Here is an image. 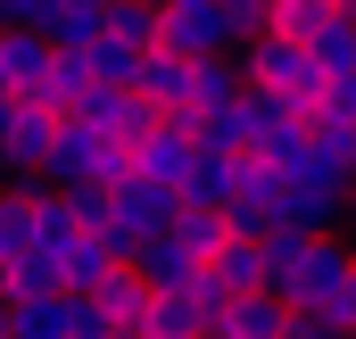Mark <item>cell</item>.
<instances>
[{"label": "cell", "instance_id": "52a82bcc", "mask_svg": "<svg viewBox=\"0 0 356 339\" xmlns=\"http://www.w3.org/2000/svg\"><path fill=\"white\" fill-rule=\"evenodd\" d=\"M91 306H99V323L116 339H141V315H149V281L133 273V265H116L99 290H91Z\"/></svg>", "mask_w": 356, "mask_h": 339}, {"label": "cell", "instance_id": "8fae6325", "mask_svg": "<svg viewBox=\"0 0 356 339\" xmlns=\"http://www.w3.org/2000/svg\"><path fill=\"white\" fill-rule=\"evenodd\" d=\"M282 182H290V190H356V182H348V158H332V149H315V141H298V158H290Z\"/></svg>", "mask_w": 356, "mask_h": 339}, {"label": "cell", "instance_id": "277c9868", "mask_svg": "<svg viewBox=\"0 0 356 339\" xmlns=\"http://www.w3.org/2000/svg\"><path fill=\"white\" fill-rule=\"evenodd\" d=\"M116 182H124V149L83 124H58L50 158H42V190H116Z\"/></svg>", "mask_w": 356, "mask_h": 339}, {"label": "cell", "instance_id": "30bf717a", "mask_svg": "<svg viewBox=\"0 0 356 339\" xmlns=\"http://www.w3.org/2000/svg\"><path fill=\"white\" fill-rule=\"evenodd\" d=\"M42 67H50V50L33 33H0V91L8 99H25V91L42 83Z\"/></svg>", "mask_w": 356, "mask_h": 339}, {"label": "cell", "instance_id": "8992f818", "mask_svg": "<svg viewBox=\"0 0 356 339\" xmlns=\"http://www.w3.org/2000/svg\"><path fill=\"white\" fill-rule=\"evenodd\" d=\"M50 141H58V116H42V108L8 99V124H0V166H8V182H17V190H33V182H42Z\"/></svg>", "mask_w": 356, "mask_h": 339}, {"label": "cell", "instance_id": "5b68a950", "mask_svg": "<svg viewBox=\"0 0 356 339\" xmlns=\"http://www.w3.org/2000/svg\"><path fill=\"white\" fill-rule=\"evenodd\" d=\"M182 174H191V124H158V133H141V141L124 149V182H141V190H158V199H175Z\"/></svg>", "mask_w": 356, "mask_h": 339}, {"label": "cell", "instance_id": "6da1fadb", "mask_svg": "<svg viewBox=\"0 0 356 339\" xmlns=\"http://www.w3.org/2000/svg\"><path fill=\"white\" fill-rule=\"evenodd\" d=\"M266 8L257 0H158V50L166 58H232L241 42H257Z\"/></svg>", "mask_w": 356, "mask_h": 339}, {"label": "cell", "instance_id": "ba28073f", "mask_svg": "<svg viewBox=\"0 0 356 339\" xmlns=\"http://www.w3.org/2000/svg\"><path fill=\"white\" fill-rule=\"evenodd\" d=\"M290 331V315L273 306L266 290L257 298H224V323H216V339H282Z\"/></svg>", "mask_w": 356, "mask_h": 339}, {"label": "cell", "instance_id": "9c48e42d", "mask_svg": "<svg viewBox=\"0 0 356 339\" xmlns=\"http://www.w3.org/2000/svg\"><path fill=\"white\" fill-rule=\"evenodd\" d=\"M108 42L133 50V58H149L158 50V0H108Z\"/></svg>", "mask_w": 356, "mask_h": 339}, {"label": "cell", "instance_id": "2e32d148", "mask_svg": "<svg viewBox=\"0 0 356 339\" xmlns=\"http://www.w3.org/2000/svg\"><path fill=\"white\" fill-rule=\"evenodd\" d=\"M348 182H356V166H348Z\"/></svg>", "mask_w": 356, "mask_h": 339}, {"label": "cell", "instance_id": "7a4b0ae2", "mask_svg": "<svg viewBox=\"0 0 356 339\" xmlns=\"http://www.w3.org/2000/svg\"><path fill=\"white\" fill-rule=\"evenodd\" d=\"M166 224H175V199H158L141 182H116L108 207H99V224H91V240L108 249V265H141V256L166 240Z\"/></svg>", "mask_w": 356, "mask_h": 339}, {"label": "cell", "instance_id": "9a60e30c", "mask_svg": "<svg viewBox=\"0 0 356 339\" xmlns=\"http://www.w3.org/2000/svg\"><path fill=\"white\" fill-rule=\"evenodd\" d=\"M0 190H17V182H8V166H0Z\"/></svg>", "mask_w": 356, "mask_h": 339}, {"label": "cell", "instance_id": "4fadbf2b", "mask_svg": "<svg viewBox=\"0 0 356 339\" xmlns=\"http://www.w3.org/2000/svg\"><path fill=\"white\" fill-rule=\"evenodd\" d=\"M323 8H332V0H273L257 33H266V42H307V33L323 25Z\"/></svg>", "mask_w": 356, "mask_h": 339}, {"label": "cell", "instance_id": "7c38bea8", "mask_svg": "<svg viewBox=\"0 0 356 339\" xmlns=\"http://www.w3.org/2000/svg\"><path fill=\"white\" fill-rule=\"evenodd\" d=\"M33 256V190H0V273Z\"/></svg>", "mask_w": 356, "mask_h": 339}, {"label": "cell", "instance_id": "5bb4252c", "mask_svg": "<svg viewBox=\"0 0 356 339\" xmlns=\"http://www.w3.org/2000/svg\"><path fill=\"white\" fill-rule=\"evenodd\" d=\"M282 339H340V331H323V323H290Z\"/></svg>", "mask_w": 356, "mask_h": 339}, {"label": "cell", "instance_id": "3957f363", "mask_svg": "<svg viewBox=\"0 0 356 339\" xmlns=\"http://www.w3.org/2000/svg\"><path fill=\"white\" fill-rule=\"evenodd\" d=\"M340 281H356V240H340V232H332V240H307V256L290 265V281L273 290V306H282L290 323H315V315L340 298Z\"/></svg>", "mask_w": 356, "mask_h": 339}]
</instances>
